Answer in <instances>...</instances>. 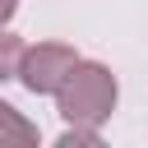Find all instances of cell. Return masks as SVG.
Here are the masks:
<instances>
[{
  "label": "cell",
  "instance_id": "cell-1",
  "mask_svg": "<svg viewBox=\"0 0 148 148\" xmlns=\"http://www.w3.org/2000/svg\"><path fill=\"white\" fill-rule=\"evenodd\" d=\"M116 97H120V83L116 74L102 65V60H79L69 69V79L60 83L56 92V111L65 125H88V130H102L116 111Z\"/></svg>",
  "mask_w": 148,
  "mask_h": 148
},
{
  "label": "cell",
  "instance_id": "cell-2",
  "mask_svg": "<svg viewBox=\"0 0 148 148\" xmlns=\"http://www.w3.org/2000/svg\"><path fill=\"white\" fill-rule=\"evenodd\" d=\"M83 56L69 46V42H32L23 51V65H18V83L37 97H56L60 83L69 79V69L79 65Z\"/></svg>",
  "mask_w": 148,
  "mask_h": 148
},
{
  "label": "cell",
  "instance_id": "cell-3",
  "mask_svg": "<svg viewBox=\"0 0 148 148\" xmlns=\"http://www.w3.org/2000/svg\"><path fill=\"white\" fill-rule=\"evenodd\" d=\"M42 134H37V125L18 111V106H9V102H0V148L5 143H37Z\"/></svg>",
  "mask_w": 148,
  "mask_h": 148
},
{
  "label": "cell",
  "instance_id": "cell-4",
  "mask_svg": "<svg viewBox=\"0 0 148 148\" xmlns=\"http://www.w3.org/2000/svg\"><path fill=\"white\" fill-rule=\"evenodd\" d=\"M23 51H28V42H23L18 32H9V28H0V83H5V79H18Z\"/></svg>",
  "mask_w": 148,
  "mask_h": 148
},
{
  "label": "cell",
  "instance_id": "cell-5",
  "mask_svg": "<svg viewBox=\"0 0 148 148\" xmlns=\"http://www.w3.org/2000/svg\"><path fill=\"white\" fill-rule=\"evenodd\" d=\"M60 148H97L102 143V130H88V125H65V134L56 139Z\"/></svg>",
  "mask_w": 148,
  "mask_h": 148
},
{
  "label": "cell",
  "instance_id": "cell-6",
  "mask_svg": "<svg viewBox=\"0 0 148 148\" xmlns=\"http://www.w3.org/2000/svg\"><path fill=\"white\" fill-rule=\"evenodd\" d=\"M14 9H18V0H0V28L14 18Z\"/></svg>",
  "mask_w": 148,
  "mask_h": 148
}]
</instances>
